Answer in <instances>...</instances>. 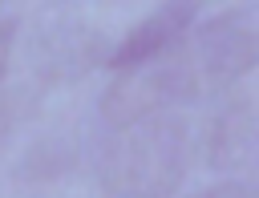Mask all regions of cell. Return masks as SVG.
Wrapping results in <instances>:
<instances>
[{
    "label": "cell",
    "instance_id": "cell-1",
    "mask_svg": "<svg viewBox=\"0 0 259 198\" xmlns=\"http://www.w3.org/2000/svg\"><path fill=\"white\" fill-rule=\"evenodd\" d=\"M190 129L174 113L117 129L97 158V178L113 198H170L186 178Z\"/></svg>",
    "mask_w": 259,
    "mask_h": 198
},
{
    "label": "cell",
    "instance_id": "cell-2",
    "mask_svg": "<svg viewBox=\"0 0 259 198\" xmlns=\"http://www.w3.org/2000/svg\"><path fill=\"white\" fill-rule=\"evenodd\" d=\"M174 65H178L186 101L214 97L259 65V24L247 20L243 12L210 16L194 32V40L174 57Z\"/></svg>",
    "mask_w": 259,
    "mask_h": 198
},
{
    "label": "cell",
    "instance_id": "cell-3",
    "mask_svg": "<svg viewBox=\"0 0 259 198\" xmlns=\"http://www.w3.org/2000/svg\"><path fill=\"white\" fill-rule=\"evenodd\" d=\"M109 44L93 24L77 20H53L45 24L28 44V65L45 85H69L85 77L97 65H109Z\"/></svg>",
    "mask_w": 259,
    "mask_h": 198
},
{
    "label": "cell",
    "instance_id": "cell-4",
    "mask_svg": "<svg viewBox=\"0 0 259 198\" xmlns=\"http://www.w3.org/2000/svg\"><path fill=\"white\" fill-rule=\"evenodd\" d=\"M178 101L186 105L178 65L174 61H154V65L117 73L109 81V89L101 93V117L109 125L125 129V125H138L146 117H158L166 105H178Z\"/></svg>",
    "mask_w": 259,
    "mask_h": 198
},
{
    "label": "cell",
    "instance_id": "cell-5",
    "mask_svg": "<svg viewBox=\"0 0 259 198\" xmlns=\"http://www.w3.org/2000/svg\"><path fill=\"white\" fill-rule=\"evenodd\" d=\"M198 16V4L194 0H182V4H158L146 20H138L125 40L109 53V69L113 73H130V69H142V65H154L162 57H170L178 48V40L186 36V28L194 24Z\"/></svg>",
    "mask_w": 259,
    "mask_h": 198
},
{
    "label": "cell",
    "instance_id": "cell-6",
    "mask_svg": "<svg viewBox=\"0 0 259 198\" xmlns=\"http://www.w3.org/2000/svg\"><path fill=\"white\" fill-rule=\"evenodd\" d=\"M259 154V97H235L219 105L202 129V162L210 170H235Z\"/></svg>",
    "mask_w": 259,
    "mask_h": 198
},
{
    "label": "cell",
    "instance_id": "cell-7",
    "mask_svg": "<svg viewBox=\"0 0 259 198\" xmlns=\"http://www.w3.org/2000/svg\"><path fill=\"white\" fill-rule=\"evenodd\" d=\"M61 158H57V141H53V150L49 145H36L28 158H24V166H20V178H53V174H61Z\"/></svg>",
    "mask_w": 259,
    "mask_h": 198
},
{
    "label": "cell",
    "instance_id": "cell-8",
    "mask_svg": "<svg viewBox=\"0 0 259 198\" xmlns=\"http://www.w3.org/2000/svg\"><path fill=\"white\" fill-rule=\"evenodd\" d=\"M190 198H259V182H219V186L198 190Z\"/></svg>",
    "mask_w": 259,
    "mask_h": 198
},
{
    "label": "cell",
    "instance_id": "cell-9",
    "mask_svg": "<svg viewBox=\"0 0 259 198\" xmlns=\"http://www.w3.org/2000/svg\"><path fill=\"white\" fill-rule=\"evenodd\" d=\"M12 40H16V20H0V81H4V73H8Z\"/></svg>",
    "mask_w": 259,
    "mask_h": 198
}]
</instances>
